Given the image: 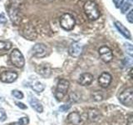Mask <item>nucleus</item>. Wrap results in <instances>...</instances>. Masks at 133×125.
I'll list each match as a JSON object with an SVG mask.
<instances>
[{"mask_svg":"<svg viewBox=\"0 0 133 125\" xmlns=\"http://www.w3.org/2000/svg\"><path fill=\"white\" fill-rule=\"evenodd\" d=\"M23 0H10L7 10L12 23L15 25H19L22 20V14L20 11V7L23 4Z\"/></svg>","mask_w":133,"mask_h":125,"instance_id":"1","label":"nucleus"},{"mask_svg":"<svg viewBox=\"0 0 133 125\" xmlns=\"http://www.w3.org/2000/svg\"><path fill=\"white\" fill-rule=\"evenodd\" d=\"M83 9H84L85 14L87 15V18L91 21H95L97 18H99L101 12H100L99 8L95 2L88 0L87 1L84 5H83Z\"/></svg>","mask_w":133,"mask_h":125,"instance_id":"2","label":"nucleus"},{"mask_svg":"<svg viewBox=\"0 0 133 125\" xmlns=\"http://www.w3.org/2000/svg\"><path fill=\"white\" fill-rule=\"evenodd\" d=\"M69 86H70V83L65 78L60 79L57 85V89L55 92V98H57V101H62V98L66 95Z\"/></svg>","mask_w":133,"mask_h":125,"instance_id":"3","label":"nucleus"},{"mask_svg":"<svg viewBox=\"0 0 133 125\" xmlns=\"http://www.w3.org/2000/svg\"><path fill=\"white\" fill-rule=\"evenodd\" d=\"M60 26L66 31L72 30L76 24V20L74 17L70 14H64L60 17Z\"/></svg>","mask_w":133,"mask_h":125,"instance_id":"4","label":"nucleus"},{"mask_svg":"<svg viewBox=\"0 0 133 125\" xmlns=\"http://www.w3.org/2000/svg\"><path fill=\"white\" fill-rule=\"evenodd\" d=\"M10 60L11 63L16 68H21L25 65V59L23 53L18 49H14L10 53Z\"/></svg>","mask_w":133,"mask_h":125,"instance_id":"5","label":"nucleus"},{"mask_svg":"<svg viewBox=\"0 0 133 125\" xmlns=\"http://www.w3.org/2000/svg\"><path fill=\"white\" fill-rule=\"evenodd\" d=\"M119 101L123 105L131 107L133 104V89L128 88L119 95Z\"/></svg>","mask_w":133,"mask_h":125,"instance_id":"6","label":"nucleus"},{"mask_svg":"<svg viewBox=\"0 0 133 125\" xmlns=\"http://www.w3.org/2000/svg\"><path fill=\"white\" fill-rule=\"evenodd\" d=\"M99 55L101 59L105 63H110L113 59V53L111 49L107 46H102L98 50Z\"/></svg>","mask_w":133,"mask_h":125,"instance_id":"7","label":"nucleus"},{"mask_svg":"<svg viewBox=\"0 0 133 125\" xmlns=\"http://www.w3.org/2000/svg\"><path fill=\"white\" fill-rule=\"evenodd\" d=\"M83 51V46L78 42H73L68 48V53L73 58H78L82 55Z\"/></svg>","mask_w":133,"mask_h":125,"instance_id":"8","label":"nucleus"},{"mask_svg":"<svg viewBox=\"0 0 133 125\" xmlns=\"http://www.w3.org/2000/svg\"><path fill=\"white\" fill-rule=\"evenodd\" d=\"M32 55L37 58H43L47 56L48 48L43 43H37L32 48Z\"/></svg>","mask_w":133,"mask_h":125,"instance_id":"9","label":"nucleus"},{"mask_svg":"<svg viewBox=\"0 0 133 125\" xmlns=\"http://www.w3.org/2000/svg\"><path fill=\"white\" fill-rule=\"evenodd\" d=\"M36 72L37 74L43 78H49L52 74V68L48 64H41L36 67Z\"/></svg>","mask_w":133,"mask_h":125,"instance_id":"10","label":"nucleus"},{"mask_svg":"<svg viewBox=\"0 0 133 125\" xmlns=\"http://www.w3.org/2000/svg\"><path fill=\"white\" fill-rule=\"evenodd\" d=\"M18 78V73L14 71H4L0 74V80L3 83H11Z\"/></svg>","mask_w":133,"mask_h":125,"instance_id":"11","label":"nucleus"},{"mask_svg":"<svg viewBox=\"0 0 133 125\" xmlns=\"http://www.w3.org/2000/svg\"><path fill=\"white\" fill-rule=\"evenodd\" d=\"M112 80V77L109 73L103 72L100 76L98 77V83L101 87L106 89L108 86L111 84Z\"/></svg>","mask_w":133,"mask_h":125,"instance_id":"12","label":"nucleus"},{"mask_svg":"<svg viewBox=\"0 0 133 125\" xmlns=\"http://www.w3.org/2000/svg\"><path fill=\"white\" fill-rule=\"evenodd\" d=\"M94 80L93 75L90 73H84L80 75L78 78V83H80L82 86H88Z\"/></svg>","mask_w":133,"mask_h":125,"instance_id":"13","label":"nucleus"},{"mask_svg":"<svg viewBox=\"0 0 133 125\" xmlns=\"http://www.w3.org/2000/svg\"><path fill=\"white\" fill-rule=\"evenodd\" d=\"M101 118V113L97 108H89L87 110V118L91 122H97Z\"/></svg>","mask_w":133,"mask_h":125,"instance_id":"14","label":"nucleus"},{"mask_svg":"<svg viewBox=\"0 0 133 125\" xmlns=\"http://www.w3.org/2000/svg\"><path fill=\"white\" fill-rule=\"evenodd\" d=\"M68 121L72 125H80L82 123V117L77 112H72L68 116Z\"/></svg>","mask_w":133,"mask_h":125,"instance_id":"15","label":"nucleus"},{"mask_svg":"<svg viewBox=\"0 0 133 125\" xmlns=\"http://www.w3.org/2000/svg\"><path fill=\"white\" fill-rule=\"evenodd\" d=\"M115 26L116 28H117V30L120 32V33H122L125 38H127V39H130V40L131 39V35L130 31H129L125 26H123L122 23H121L120 22H118V21H116Z\"/></svg>","mask_w":133,"mask_h":125,"instance_id":"16","label":"nucleus"},{"mask_svg":"<svg viewBox=\"0 0 133 125\" xmlns=\"http://www.w3.org/2000/svg\"><path fill=\"white\" fill-rule=\"evenodd\" d=\"M29 103H30L31 107L36 112L39 113V114H41V113L43 112V105H42V103L37 98H33V97L30 98H29Z\"/></svg>","mask_w":133,"mask_h":125,"instance_id":"17","label":"nucleus"},{"mask_svg":"<svg viewBox=\"0 0 133 125\" xmlns=\"http://www.w3.org/2000/svg\"><path fill=\"white\" fill-rule=\"evenodd\" d=\"M23 34L25 38H27L28 39H35V38L37 36L34 28L31 26H25Z\"/></svg>","mask_w":133,"mask_h":125,"instance_id":"18","label":"nucleus"},{"mask_svg":"<svg viewBox=\"0 0 133 125\" xmlns=\"http://www.w3.org/2000/svg\"><path fill=\"white\" fill-rule=\"evenodd\" d=\"M32 89L34 90L35 92H37V93H41V92H43L45 89V85L43 84V83L37 81V82L32 83Z\"/></svg>","mask_w":133,"mask_h":125,"instance_id":"19","label":"nucleus"},{"mask_svg":"<svg viewBox=\"0 0 133 125\" xmlns=\"http://www.w3.org/2000/svg\"><path fill=\"white\" fill-rule=\"evenodd\" d=\"M12 48V43L9 42L0 41V52L1 51H8Z\"/></svg>","mask_w":133,"mask_h":125,"instance_id":"20","label":"nucleus"},{"mask_svg":"<svg viewBox=\"0 0 133 125\" xmlns=\"http://www.w3.org/2000/svg\"><path fill=\"white\" fill-rule=\"evenodd\" d=\"M91 97H92V99L94 101H97V102H99V101H102L103 97L102 95L99 93V92H95L94 93L91 94Z\"/></svg>","mask_w":133,"mask_h":125,"instance_id":"21","label":"nucleus"},{"mask_svg":"<svg viewBox=\"0 0 133 125\" xmlns=\"http://www.w3.org/2000/svg\"><path fill=\"white\" fill-rule=\"evenodd\" d=\"M12 95L14 96V97H15L16 98H19V99L23 98V93L19 90H12Z\"/></svg>","mask_w":133,"mask_h":125,"instance_id":"22","label":"nucleus"},{"mask_svg":"<svg viewBox=\"0 0 133 125\" xmlns=\"http://www.w3.org/2000/svg\"><path fill=\"white\" fill-rule=\"evenodd\" d=\"M125 48H126L127 53L130 55L131 57L133 56V48L131 43H125Z\"/></svg>","mask_w":133,"mask_h":125,"instance_id":"23","label":"nucleus"},{"mask_svg":"<svg viewBox=\"0 0 133 125\" xmlns=\"http://www.w3.org/2000/svg\"><path fill=\"white\" fill-rule=\"evenodd\" d=\"M131 3H123L122 5V14H125L126 12H127L129 9H130V8H131Z\"/></svg>","mask_w":133,"mask_h":125,"instance_id":"24","label":"nucleus"},{"mask_svg":"<svg viewBox=\"0 0 133 125\" xmlns=\"http://www.w3.org/2000/svg\"><path fill=\"white\" fill-rule=\"evenodd\" d=\"M6 119H7V115L5 111H4L3 108H0V122H4Z\"/></svg>","mask_w":133,"mask_h":125,"instance_id":"25","label":"nucleus"},{"mask_svg":"<svg viewBox=\"0 0 133 125\" xmlns=\"http://www.w3.org/2000/svg\"><path fill=\"white\" fill-rule=\"evenodd\" d=\"M127 18L128 20V22L130 23H133V10H130L129 12L127 14Z\"/></svg>","mask_w":133,"mask_h":125,"instance_id":"26","label":"nucleus"},{"mask_svg":"<svg viewBox=\"0 0 133 125\" xmlns=\"http://www.w3.org/2000/svg\"><path fill=\"white\" fill-rule=\"evenodd\" d=\"M112 1H113L116 8H117L122 7V5L124 3V0H112Z\"/></svg>","mask_w":133,"mask_h":125,"instance_id":"27","label":"nucleus"},{"mask_svg":"<svg viewBox=\"0 0 133 125\" xmlns=\"http://www.w3.org/2000/svg\"><path fill=\"white\" fill-rule=\"evenodd\" d=\"M70 108H71V105H70V104H63V105L60 106L59 110H60L61 112H66V111H68Z\"/></svg>","mask_w":133,"mask_h":125,"instance_id":"28","label":"nucleus"},{"mask_svg":"<svg viewBox=\"0 0 133 125\" xmlns=\"http://www.w3.org/2000/svg\"><path fill=\"white\" fill-rule=\"evenodd\" d=\"M127 125H133V115H132V114L129 115V117L127 118Z\"/></svg>","mask_w":133,"mask_h":125,"instance_id":"29","label":"nucleus"},{"mask_svg":"<svg viewBox=\"0 0 133 125\" xmlns=\"http://www.w3.org/2000/svg\"><path fill=\"white\" fill-rule=\"evenodd\" d=\"M124 62H125V65H126L127 67V66H131L132 64V60L131 58H126L124 59Z\"/></svg>","mask_w":133,"mask_h":125,"instance_id":"30","label":"nucleus"},{"mask_svg":"<svg viewBox=\"0 0 133 125\" xmlns=\"http://www.w3.org/2000/svg\"><path fill=\"white\" fill-rule=\"evenodd\" d=\"M16 105L18 106V108H22V109H26V108H27V106L25 105L24 103H20V102H16Z\"/></svg>","mask_w":133,"mask_h":125,"instance_id":"31","label":"nucleus"},{"mask_svg":"<svg viewBox=\"0 0 133 125\" xmlns=\"http://www.w3.org/2000/svg\"><path fill=\"white\" fill-rule=\"evenodd\" d=\"M19 122L22 123L23 125H25V124L28 123V118H22L19 120Z\"/></svg>","mask_w":133,"mask_h":125,"instance_id":"32","label":"nucleus"},{"mask_svg":"<svg viewBox=\"0 0 133 125\" xmlns=\"http://www.w3.org/2000/svg\"><path fill=\"white\" fill-rule=\"evenodd\" d=\"M9 125H23L22 123H20V122H15V123H10Z\"/></svg>","mask_w":133,"mask_h":125,"instance_id":"33","label":"nucleus"},{"mask_svg":"<svg viewBox=\"0 0 133 125\" xmlns=\"http://www.w3.org/2000/svg\"><path fill=\"white\" fill-rule=\"evenodd\" d=\"M132 72H133V68H131L130 71H129V75H130V78L132 79Z\"/></svg>","mask_w":133,"mask_h":125,"instance_id":"34","label":"nucleus"}]
</instances>
